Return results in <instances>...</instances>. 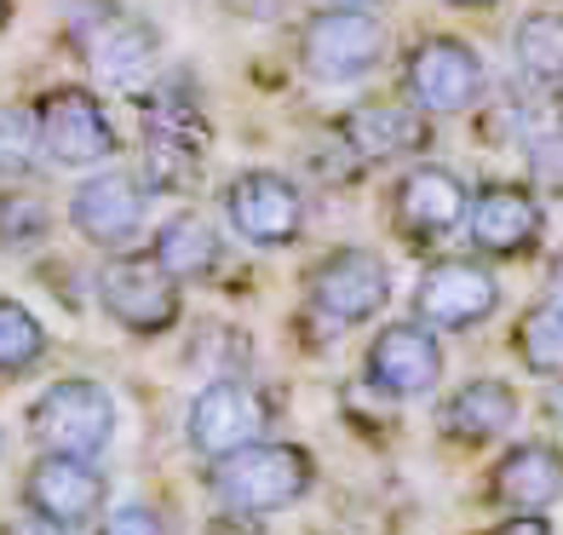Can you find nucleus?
Masks as SVG:
<instances>
[{"label":"nucleus","mask_w":563,"mask_h":535,"mask_svg":"<svg viewBox=\"0 0 563 535\" xmlns=\"http://www.w3.org/2000/svg\"><path fill=\"white\" fill-rule=\"evenodd\" d=\"M317 490V455L305 444H253L242 455H224L208 467V495L219 501V513H247V518H271L288 513Z\"/></svg>","instance_id":"nucleus-1"},{"label":"nucleus","mask_w":563,"mask_h":535,"mask_svg":"<svg viewBox=\"0 0 563 535\" xmlns=\"http://www.w3.org/2000/svg\"><path fill=\"white\" fill-rule=\"evenodd\" d=\"M30 438L41 455H75V461H98L115 438V397L87 374L53 380L30 403Z\"/></svg>","instance_id":"nucleus-2"},{"label":"nucleus","mask_w":563,"mask_h":535,"mask_svg":"<svg viewBox=\"0 0 563 535\" xmlns=\"http://www.w3.org/2000/svg\"><path fill=\"white\" fill-rule=\"evenodd\" d=\"M276 421V403L265 386L253 380H208L196 397H190V415H185V444L201 455V461H224V455H242L253 444H265V432Z\"/></svg>","instance_id":"nucleus-3"},{"label":"nucleus","mask_w":563,"mask_h":535,"mask_svg":"<svg viewBox=\"0 0 563 535\" xmlns=\"http://www.w3.org/2000/svg\"><path fill=\"white\" fill-rule=\"evenodd\" d=\"M98 305H104L110 323H121L126 335H139V340H156L185 317L178 283L150 260V253H115V260L98 271Z\"/></svg>","instance_id":"nucleus-4"},{"label":"nucleus","mask_w":563,"mask_h":535,"mask_svg":"<svg viewBox=\"0 0 563 535\" xmlns=\"http://www.w3.org/2000/svg\"><path fill=\"white\" fill-rule=\"evenodd\" d=\"M305 299L311 312L328 317L334 328H356V323H374L391 299V276L386 260L368 248H334L305 271Z\"/></svg>","instance_id":"nucleus-5"},{"label":"nucleus","mask_w":563,"mask_h":535,"mask_svg":"<svg viewBox=\"0 0 563 535\" xmlns=\"http://www.w3.org/2000/svg\"><path fill=\"white\" fill-rule=\"evenodd\" d=\"M483 87H489V75H483L477 46L454 41V35L420 41L402 64V92L420 116H466L483 98Z\"/></svg>","instance_id":"nucleus-6"},{"label":"nucleus","mask_w":563,"mask_h":535,"mask_svg":"<svg viewBox=\"0 0 563 535\" xmlns=\"http://www.w3.org/2000/svg\"><path fill=\"white\" fill-rule=\"evenodd\" d=\"M500 312V283L489 265L477 260H431L415 283V323H426L431 335H466L483 328Z\"/></svg>","instance_id":"nucleus-7"},{"label":"nucleus","mask_w":563,"mask_h":535,"mask_svg":"<svg viewBox=\"0 0 563 535\" xmlns=\"http://www.w3.org/2000/svg\"><path fill=\"white\" fill-rule=\"evenodd\" d=\"M386 58V30L374 12H351V7H317L299 30V64L317 81H356Z\"/></svg>","instance_id":"nucleus-8"},{"label":"nucleus","mask_w":563,"mask_h":535,"mask_svg":"<svg viewBox=\"0 0 563 535\" xmlns=\"http://www.w3.org/2000/svg\"><path fill=\"white\" fill-rule=\"evenodd\" d=\"M35 121H41L46 162H58V167H98L121 150L104 105H98V92H87V87H53L35 105Z\"/></svg>","instance_id":"nucleus-9"},{"label":"nucleus","mask_w":563,"mask_h":535,"mask_svg":"<svg viewBox=\"0 0 563 535\" xmlns=\"http://www.w3.org/2000/svg\"><path fill=\"white\" fill-rule=\"evenodd\" d=\"M104 501H110V478L92 461H75V455H35L30 472H23V513L46 524L81 529L104 513Z\"/></svg>","instance_id":"nucleus-10"},{"label":"nucleus","mask_w":563,"mask_h":535,"mask_svg":"<svg viewBox=\"0 0 563 535\" xmlns=\"http://www.w3.org/2000/svg\"><path fill=\"white\" fill-rule=\"evenodd\" d=\"M75 46L104 87H139L156 69V30L121 7H104V0L75 23Z\"/></svg>","instance_id":"nucleus-11"},{"label":"nucleus","mask_w":563,"mask_h":535,"mask_svg":"<svg viewBox=\"0 0 563 535\" xmlns=\"http://www.w3.org/2000/svg\"><path fill=\"white\" fill-rule=\"evenodd\" d=\"M224 214H230V231H236L242 242H253V248H288L305 231L299 185L282 178V173H271V167H253V173L230 178Z\"/></svg>","instance_id":"nucleus-12"},{"label":"nucleus","mask_w":563,"mask_h":535,"mask_svg":"<svg viewBox=\"0 0 563 535\" xmlns=\"http://www.w3.org/2000/svg\"><path fill=\"white\" fill-rule=\"evenodd\" d=\"M363 380L386 397H426L443 380V340L426 323H386L363 351Z\"/></svg>","instance_id":"nucleus-13"},{"label":"nucleus","mask_w":563,"mask_h":535,"mask_svg":"<svg viewBox=\"0 0 563 535\" xmlns=\"http://www.w3.org/2000/svg\"><path fill=\"white\" fill-rule=\"evenodd\" d=\"M144 208H150V196L133 173H121V167H104V173H92L75 185L69 196V225L81 231L92 248H104V253H126L139 242L144 231Z\"/></svg>","instance_id":"nucleus-14"},{"label":"nucleus","mask_w":563,"mask_h":535,"mask_svg":"<svg viewBox=\"0 0 563 535\" xmlns=\"http://www.w3.org/2000/svg\"><path fill=\"white\" fill-rule=\"evenodd\" d=\"M466 214H472V196L449 167H415V173H402L397 190H391V225L408 248L443 242L449 231L466 225Z\"/></svg>","instance_id":"nucleus-15"},{"label":"nucleus","mask_w":563,"mask_h":535,"mask_svg":"<svg viewBox=\"0 0 563 535\" xmlns=\"http://www.w3.org/2000/svg\"><path fill=\"white\" fill-rule=\"evenodd\" d=\"M489 501L500 513H534L547 518V506L563 501V449L547 438H523L511 444L500 461L489 467Z\"/></svg>","instance_id":"nucleus-16"},{"label":"nucleus","mask_w":563,"mask_h":535,"mask_svg":"<svg viewBox=\"0 0 563 535\" xmlns=\"http://www.w3.org/2000/svg\"><path fill=\"white\" fill-rule=\"evenodd\" d=\"M523 415V397L511 380H495V374H477L466 386H454L438 410V432L460 449H483V444H500L511 438V426Z\"/></svg>","instance_id":"nucleus-17"},{"label":"nucleus","mask_w":563,"mask_h":535,"mask_svg":"<svg viewBox=\"0 0 563 535\" xmlns=\"http://www.w3.org/2000/svg\"><path fill=\"white\" fill-rule=\"evenodd\" d=\"M541 201H534L523 185H483L472 196V214H466V237L477 253L489 260H518L541 242Z\"/></svg>","instance_id":"nucleus-18"},{"label":"nucleus","mask_w":563,"mask_h":535,"mask_svg":"<svg viewBox=\"0 0 563 535\" xmlns=\"http://www.w3.org/2000/svg\"><path fill=\"white\" fill-rule=\"evenodd\" d=\"M431 139L426 116L408 105H391V98H368V105H351L340 116V144L356 150V162H397L408 150H420Z\"/></svg>","instance_id":"nucleus-19"},{"label":"nucleus","mask_w":563,"mask_h":535,"mask_svg":"<svg viewBox=\"0 0 563 535\" xmlns=\"http://www.w3.org/2000/svg\"><path fill=\"white\" fill-rule=\"evenodd\" d=\"M144 110V144H162V150H190V156H208V116L196 105V87L185 75L150 87L139 98Z\"/></svg>","instance_id":"nucleus-20"},{"label":"nucleus","mask_w":563,"mask_h":535,"mask_svg":"<svg viewBox=\"0 0 563 535\" xmlns=\"http://www.w3.org/2000/svg\"><path fill=\"white\" fill-rule=\"evenodd\" d=\"M150 260H156L173 283H208L224 260V237L201 214H173L156 231V242H150Z\"/></svg>","instance_id":"nucleus-21"},{"label":"nucleus","mask_w":563,"mask_h":535,"mask_svg":"<svg viewBox=\"0 0 563 535\" xmlns=\"http://www.w3.org/2000/svg\"><path fill=\"white\" fill-rule=\"evenodd\" d=\"M511 351H518V363L529 374L541 380H563V317L552 312V305H529V312L518 317V328H511Z\"/></svg>","instance_id":"nucleus-22"},{"label":"nucleus","mask_w":563,"mask_h":535,"mask_svg":"<svg viewBox=\"0 0 563 535\" xmlns=\"http://www.w3.org/2000/svg\"><path fill=\"white\" fill-rule=\"evenodd\" d=\"M511 46H518V64L529 81L563 87V12H529Z\"/></svg>","instance_id":"nucleus-23"},{"label":"nucleus","mask_w":563,"mask_h":535,"mask_svg":"<svg viewBox=\"0 0 563 535\" xmlns=\"http://www.w3.org/2000/svg\"><path fill=\"white\" fill-rule=\"evenodd\" d=\"M46 357V328L30 305L0 299V374H30Z\"/></svg>","instance_id":"nucleus-24"},{"label":"nucleus","mask_w":563,"mask_h":535,"mask_svg":"<svg viewBox=\"0 0 563 535\" xmlns=\"http://www.w3.org/2000/svg\"><path fill=\"white\" fill-rule=\"evenodd\" d=\"M41 156H46V150H41V121H35V110L0 105V185H12V178H23V173H35Z\"/></svg>","instance_id":"nucleus-25"},{"label":"nucleus","mask_w":563,"mask_h":535,"mask_svg":"<svg viewBox=\"0 0 563 535\" xmlns=\"http://www.w3.org/2000/svg\"><path fill=\"white\" fill-rule=\"evenodd\" d=\"M46 231H53L46 201L30 196V190H18V185H0V248L23 253V248H35Z\"/></svg>","instance_id":"nucleus-26"},{"label":"nucleus","mask_w":563,"mask_h":535,"mask_svg":"<svg viewBox=\"0 0 563 535\" xmlns=\"http://www.w3.org/2000/svg\"><path fill=\"white\" fill-rule=\"evenodd\" d=\"M98 535H167V524H162V513H156V506H144V501H126V506H115V513H104Z\"/></svg>","instance_id":"nucleus-27"},{"label":"nucleus","mask_w":563,"mask_h":535,"mask_svg":"<svg viewBox=\"0 0 563 535\" xmlns=\"http://www.w3.org/2000/svg\"><path fill=\"white\" fill-rule=\"evenodd\" d=\"M529 162H534V173H541V178H558V185H563V133L529 144Z\"/></svg>","instance_id":"nucleus-28"},{"label":"nucleus","mask_w":563,"mask_h":535,"mask_svg":"<svg viewBox=\"0 0 563 535\" xmlns=\"http://www.w3.org/2000/svg\"><path fill=\"white\" fill-rule=\"evenodd\" d=\"M483 535H558V529H552V518H534V513H511V518L489 524Z\"/></svg>","instance_id":"nucleus-29"},{"label":"nucleus","mask_w":563,"mask_h":535,"mask_svg":"<svg viewBox=\"0 0 563 535\" xmlns=\"http://www.w3.org/2000/svg\"><path fill=\"white\" fill-rule=\"evenodd\" d=\"M208 535H265V518H247V513H213Z\"/></svg>","instance_id":"nucleus-30"},{"label":"nucleus","mask_w":563,"mask_h":535,"mask_svg":"<svg viewBox=\"0 0 563 535\" xmlns=\"http://www.w3.org/2000/svg\"><path fill=\"white\" fill-rule=\"evenodd\" d=\"M0 535H75V529H64V524H46V518H35V513H18V518L0 524Z\"/></svg>","instance_id":"nucleus-31"},{"label":"nucleus","mask_w":563,"mask_h":535,"mask_svg":"<svg viewBox=\"0 0 563 535\" xmlns=\"http://www.w3.org/2000/svg\"><path fill=\"white\" fill-rule=\"evenodd\" d=\"M230 12H242V18H276L282 12V0H224Z\"/></svg>","instance_id":"nucleus-32"},{"label":"nucleus","mask_w":563,"mask_h":535,"mask_svg":"<svg viewBox=\"0 0 563 535\" xmlns=\"http://www.w3.org/2000/svg\"><path fill=\"white\" fill-rule=\"evenodd\" d=\"M547 305H552V312L563 317V253H558V260H552V271H547Z\"/></svg>","instance_id":"nucleus-33"},{"label":"nucleus","mask_w":563,"mask_h":535,"mask_svg":"<svg viewBox=\"0 0 563 535\" xmlns=\"http://www.w3.org/2000/svg\"><path fill=\"white\" fill-rule=\"evenodd\" d=\"M541 415H547L552 426H563V380H552V386H547V397H541Z\"/></svg>","instance_id":"nucleus-34"},{"label":"nucleus","mask_w":563,"mask_h":535,"mask_svg":"<svg viewBox=\"0 0 563 535\" xmlns=\"http://www.w3.org/2000/svg\"><path fill=\"white\" fill-rule=\"evenodd\" d=\"M328 7H351V12H368V7H379V0H328Z\"/></svg>","instance_id":"nucleus-35"},{"label":"nucleus","mask_w":563,"mask_h":535,"mask_svg":"<svg viewBox=\"0 0 563 535\" xmlns=\"http://www.w3.org/2000/svg\"><path fill=\"white\" fill-rule=\"evenodd\" d=\"M449 7H495V0H449Z\"/></svg>","instance_id":"nucleus-36"},{"label":"nucleus","mask_w":563,"mask_h":535,"mask_svg":"<svg viewBox=\"0 0 563 535\" xmlns=\"http://www.w3.org/2000/svg\"><path fill=\"white\" fill-rule=\"evenodd\" d=\"M12 18V0H0V23H7Z\"/></svg>","instance_id":"nucleus-37"}]
</instances>
